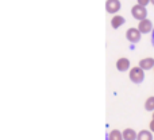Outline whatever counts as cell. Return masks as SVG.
<instances>
[{
    "instance_id": "6da1fadb",
    "label": "cell",
    "mask_w": 154,
    "mask_h": 140,
    "mask_svg": "<svg viewBox=\"0 0 154 140\" xmlns=\"http://www.w3.org/2000/svg\"><path fill=\"white\" fill-rule=\"evenodd\" d=\"M130 79L134 84H142L145 79V70L141 66H135L130 69Z\"/></svg>"
},
{
    "instance_id": "7a4b0ae2",
    "label": "cell",
    "mask_w": 154,
    "mask_h": 140,
    "mask_svg": "<svg viewBox=\"0 0 154 140\" xmlns=\"http://www.w3.org/2000/svg\"><path fill=\"white\" fill-rule=\"evenodd\" d=\"M131 15H133L137 20H143L147 16V10H146V7H143V5L137 3V5H134V7L131 8Z\"/></svg>"
},
{
    "instance_id": "3957f363",
    "label": "cell",
    "mask_w": 154,
    "mask_h": 140,
    "mask_svg": "<svg viewBox=\"0 0 154 140\" xmlns=\"http://www.w3.org/2000/svg\"><path fill=\"white\" fill-rule=\"evenodd\" d=\"M141 35L142 32L138 30V27L137 28H128L126 31V38H127V40L130 43H138L141 40Z\"/></svg>"
},
{
    "instance_id": "277c9868",
    "label": "cell",
    "mask_w": 154,
    "mask_h": 140,
    "mask_svg": "<svg viewBox=\"0 0 154 140\" xmlns=\"http://www.w3.org/2000/svg\"><path fill=\"white\" fill-rule=\"evenodd\" d=\"M122 8L120 0H107L106 1V11L108 13H116Z\"/></svg>"
},
{
    "instance_id": "5b68a950",
    "label": "cell",
    "mask_w": 154,
    "mask_h": 140,
    "mask_svg": "<svg viewBox=\"0 0 154 140\" xmlns=\"http://www.w3.org/2000/svg\"><path fill=\"white\" fill-rule=\"evenodd\" d=\"M154 28L153 23L150 19H143V20H139V24H138V30L142 32V34H149V32H152Z\"/></svg>"
},
{
    "instance_id": "8992f818",
    "label": "cell",
    "mask_w": 154,
    "mask_h": 140,
    "mask_svg": "<svg viewBox=\"0 0 154 140\" xmlns=\"http://www.w3.org/2000/svg\"><path fill=\"white\" fill-rule=\"evenodd\" d=\"M125 23H126L125 16L115 15V16H112V19H111V27H112V28H115V30L119 28V27H122Z\"/></svg>"
},
{
    "instance_id": "52a82bcc",
    "label": "cell",
    "mask_w": 154,
    "mask_h": 140,
    "mask_svg": "<svg viewBox=\"0 0 154 140\" xmlns=\"http://www.w3.org/2000/svg\"><path fill=\"white\" fill-rule=\"evenodd\" d=\"M116 69L119 71H126L130 69V59L127 58H119L116 61Z\"/></svg>"
},
{
    "instance_id": "ba28073f",
    "label": "cell",
    "mask_w": 154,
    "mask_h": 140,
    "mask_svg": "<svg viewBox=\"0 0 154 140\" xmlns=\"http://www.w3.org/2000/svg\"><path fill=\"white\" fill-rule=\"evenodd\" d=\"M138 66H141L143 70H152L154 69V58H145L141 59L138 64Z\"/></svg>"
},
{
    "instance_id": "9c48e42d",
    "label": "cell",
    "mask_w": 154,
    "mask_h": 140,
    "mask_svg": "<svg viewBox=\"0 0 154 140\" xmlns=\"http://www.w3.org/2000/svg\"><path fill=\"white\" fill-rule=\"evenodd\" d=\"M137 138H138V133L133 128H126L123 131V139L125 140H137Z\"/></svg>"
},
{
    "instance_id": "30bf717a",
    "label": "cell",
    "mask_w": 154,
    "mask_h": 140,
    "mask_svg": "<svg viewBox=\"0 0 154 140\" xmlns=\"http://www.w3.org/2000/svg\"><path fill=\"white\" fill-rule=\"evenodd\" d=\"M108 140H125L123 139V132H120L119 130H112L108 133Z\"/></svg>"
},
{
    "instance_id": "8fae6325",
    "label": "cell",
    "mask_w": 154,
    "mask_h": 140,
    "mask_svg": "<svg viewBox=\"0 0 154 140\" xmlns=\"http://www.w3.org/2000/svg\"><path fill=\"white\" fill-rule=\"evenodd\" d=\"M137 140H153V135H152V131H147V130H142L141 132L138 133V138Z\"/></svg>"
},
{
    "instance_id": "7c38bea8",
    "label": "cell",
    "mask_w": 154,
    "mask_h": 140,
    "mask_svg": "<svg viewBox=\"0 0 154 140\" xmlns=\"http://www.w3.org/2000/svg\"><path fill=\"white\" fill-rule=\"evenodd\" d=\"M145 109H146L147 112H154V96H152V97H149L146 100V103H145Z\"/></svg>"
},
{
    "instance_id": "4fadbf2b",
    "label": "cell",
    "mask_w": 154,
    "mask_h": 140,
    "mask_svg": "<svg viewBox=\"0 0 154 140\" xmlns=\"http://www.w3.org/2000/svg\"><path fill=\"white\" fill-rule=\"evenodd\" d=\"M137 3L141 4V5H143V7H146V5L150 3V0H137Z\"/></svg>"
},
{
    "instance_id": "5bb4252c",
    "label": "cell",
    "mask_w": 154,
    "mask_h": 140,
    "mask_svg": "<svg viewBox=\"0 0 154 140\" xmlns=\"http://www.w3.org/2000/svg\"><path fill=\"white\" fill-rule=\"evenodd\" d=\"M149 127H150V131H152V132H154V119L152 120V121H150Z\"/></svg>"
},
{
    "instance_id": "9a60e30c",
    "label": "cell",
    "mask_w": 154,
    "mask_h": 140,
    "mask_svg": "<svg viewBox=\"0 0 154 140\" xmlns=\"http://www.w3.org/2000/svg\"><path fill=\"white\" fill-rule=\"evenodd\" d=\"M152 45L154 46V28H153V31H152Z\"/></svg>"
},
{
    "instance_id": "2e32d148",
    "label": "cell",
    "mask_w": 154,
    "mask_h": 140,
    "mask_svg": "<svg viewBox=\"0 0 154 140\" xmlns=\"http://www.w3.org/2000/svg\"><path fill=\"white\" fill-rule=\"evenodd\" d=\"M150 1H152V4H153V5H154V0H150Z\"/></svg>"
},
{
    "instance_id": "e0dca14e",
    "label": "cell",
    "mask_w": 154,
    "mask_h": 140,
    "mask_svg": "<svg viewBox=\"0 0 154 140\" xmlns=\"http://www.w3.org/2000/svg\"><path fill=\"white\" fill-rule=\"evenodd\" d=\"M153 119H154V112H153Z\"/></svg>"
},
{
    "instance_id": "ac0fdd59",
    "label": "cell",
    "mask_w": 154,
    "mask_h": 140,
    "mask_svg": "<svg viewBox=\"0 0 154 140\" xmlns=\"http://www.w3.org/2000/svg\"><path fill=\"white\" fill-rule=\"evenodd\" d=\"M153 70H154V69H153Z\"/></svg>"
}]
</instances>
